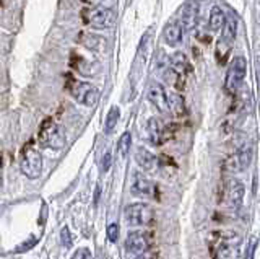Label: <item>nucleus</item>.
Here are the masks:
<instances>
[{
	"mask_svg": "<svg viewBox=\"0 0 260 259\" xmlns=\"http://www.w3.org/2000/svg\"><path fill=\"white\" fill-rule=\"evenodd\" d=\"M43 155L41 152L32 145V142L24 143V147L21 150V160H20V168L21 173L29 178V180H38L43 173Z\"/></svg>",
	"mask_w": 260,
	"mask_h": 259,
	"instance_id": "1",
	"label": "nucleus"
},
{
	"mask_svg": "<svg viewBox=\"0 0 260 259\" xmlns=\"http://www.w3.org/2000/svg\"><path fill=\"white\" fill-rule=\"evenodd\" d=\"M39 143L43 147L52 150H62L65 143H67L63 129L57 123H54V119H44V123L39 127Z\"/></svg>",
	"mask_w": 260,
	"mask_h": 259,
	"instance_id": "2",
	"label": "nucleus"
},
{
	"mask_svg": "<svg viewBox=\"0 0 260 259\" xmlns=\"http://www.w3.org/2000/svg\"><path fill=\"white\" fill-rule=\"evenodd\" d=\"M116 15L111 9H104V7H91V9L81 10V21L86 26L93 30H106L112 26Z\"/></svg>",
	"mask_w": 260,
	"mask_h": 259,
	"instance_id": "3",
	"label": "nucleus"
},
{
	"mask_svg": "<svg viewBox=\"0 0 260 259\" xmlns=\"http://www.w3.org/2000/svg\"><path fill=\"white\" fill-rule=\"evenodd\" d=\"M246 74H247V61L242 55L234 57L233 62L230 64V67H228L226 78H224V90L228 95L238 93L244 78H246Z\"/></svg>",
	"mask_w": 260,
	"mask_h": 259,
	"instance_id": "4",
	"label": "nucleus"
},
{
	"mask_svg": "<svg viewBox=\"0 0 260 259\" xmlns=\"http://www.w3.org/2000/svg\"><path fill=\"white\" fill-rule=\"evenodd\" d=\"M69 90L73 98H75L80 104H83V106L93 108L98 104V101H100V90L88 82L75 80V82H72Z\"/></svg>",
	"mask_w": 260,
	"mask_h": 259,
	"instance_id": "5",
	"label": "nucleus"
},
{
	"mask_svg": "<svg viewBox=\"0 0 260 259\" xmlns=\"http://www.w3.org/2000/svg\"><path fill=\"white\" fill-rule=\"evenodd\" d=\"M124 215H125V220L128 225L145 226L153 222L154 212L148 204H145V202H134V204L125 207Z\"/></svg>",
	"mask_w": 260,
	"mask_h": 259,
	"instance_id": "6",
	"label": "nucleus"
},
{
	"mask_svg": "<svg viewBox=\"0 0 260 259\" xmlns=\"http://www.w3.org/2000/svg\"><path fill=\"white\" fill-rule=\"evenodd\" d=\"M239 245L241 238L238 235L230 233V237H223L215 249L216 259H238L239 256Z\"/></svg>",
	"mask_w": 260,
	"mask_h": 259,
	"instance_id": "7",
	"label": "nucleus"
},
{
	"mask_svg": "<svg viewBox=\"0 0 260 259\" xmlns=\"http://www.w3.org/2000/svg\"><path fill=\"white\" fill-rule=\"evenodd\" d=\"M150 246L148 235L143 232H130L125 238V251L128 256H142Z\"/></svg>",
	"mask_w": 260,
	"mask_h": 259,
	"instance_id": "8",
	"label": "nucleus"
},
{
	"mask_svg": "<svg viewBox=\"0 0 260 259\" xmlns=\"http://www.w3.org/2000/svg\"><path fill=\"white\" fill-rule=\"evenodd\" d=\"M173 134H169V127H162L161 123L156 118H150L146 123V139L153 143L154 147H159L166 140H169V137Z\"/></svg>",
	"mask_w": 260,
	"mask_h": 259,
	"instance_id": "9",
	"label": "nucleus"
},
{
	"mask_svg": "<svg viewBox=\"0 0 260 259\" xmlns=\"http://www.w3.org/2000/svg\"><path fill=\"white\" fill-rule=\"evenodd\" d=\"M252 163V149L246 147V149H241L231 155L224 161V168L230 169L233 173H241L244 169H247Z\"/></svg>",
	"mask_w": 260,
	"mask_h": 259,
	"instance_id": "10",
	"label": "nucleus"
},
{
	"mask_svg": "<svg viewBox=\"0 0 260 259\" xmlns=\"http://www.w3.org/2000/svg\"><path fill=\"white\" fill-rule=\"evenodd\" d=\"M181 21L182 25L181 28L185 30V31H190L197 26V21H199V4L195 2V0H189L184 9H182V13H181Z\"/></svg>",
	"mask_w": 260,
	"mask_h": 259,
	"instance_id": "11",
	"label": "nucleus"
},
{
	"mask_svg": "<svg viewBox=\"0 0 260 259\" xmlns=\"http://www.w3.org/2000/svg\"><path fill=\"white\" fill-rule=\"evenodd\" d=\"M226 192H228V200H230V206L238 210L242 206L244 200V194H246V188L239 180H231L226 186Z\"/></svg>",
	"mask_w": 260,
	"mask_h": 259,
	"instance_id": "12",
	"label": "nucleus"
},
{
	"mask_svg": "<svg viewBox=\"0 0 260 259\" xmlns=\"http://www.w3.org/2000/svg\"><path fill=\"white\" fill-rule=\"evenodd\" d=\"M148 100L151 101V104L156 108L159 112H168V101H166V92L162 85L159 83H151L148 88Z\"/></svg>",
	"mask_w": 260,
	"mask_h": 259,
	"instance_id": "13",
	"label": "nucleus"
},
{
	"mask_svg": "<svg viewBox=\"0 0 260 259\" xmlns=\"http://www.w3.org/2000/svg\"><path fill=\"white\" fill-rule=\"evenodd\" d=\"M135 161H137V165L143 169V171H153V169L156 168V165H158L156 157H154L150 150H146L143 147H140L135 152Z\"/></svg>",
	"mask_w": 260,
	"mask_h": 259,
	"instance_id": "14",
	"label": "nucleus"
},
{
	"mask_svg": "<svg viewBox=\"0 0 260 259\" xmlns=\"http://www.w3.org/2000/svg\"><path fill=\"white\" fill-rule=\"evenodd\" d=\"M132 194L135 196H148L151 192V183L142 171H135L132 176Z\"/></svg>",
	"mask_w": 260,
	"mask_h": 259,
	"instance_id": "15",
	"label": "nucleus"
},
{
	"mask_svg": "<svg viewBox=\"0 0 260 259\" xmlns=\"http://www.w3.org/2000/svg\"><path fill=\"white\" fill-rule=\"evenodd\" d=\"M166 101H168V111H171L176 118H184L187 114L185 109V101L179 93H166Z\"/></svg>",
	"mask_w": 260,
	"mask_h": 259,
	"instance_id": "16",
	"label": "nucleus"
},
{
	"mask_svg": "<svg viewBox=\"0 0 260 259\" xmlns=\"http://www.w3.org/2000/svg\"><path fill=\"white\" fill-rule=\"evenodd\" d=\"M182 35H184V30L181 28L179 23H169V25L165 28V41L171 47H176L181 44Z\"/></svg>",
	"mask_w": 260,
	"mask_h": 259,
	"instance_id": "17",
	"label": "nucleus"
},
{
	"mask_svg": "<svg viewBox=\"0 0 260 259\" xmlns=\"http://www.w3.org/2000/svg\"><path fill=\"white\" fill-rule=\"evenodd\" d=\"M93 64L94 62H89V61H86L85 57H81V55H78V54L72 55V67H75L81 75L89 77V75L98 74L100 69H93Z\"/></svg>",
	"mask_w": 260,
	"mask_h": 259,
	"instance_id": "18",
	"label": "nucleus"
},
{
	"mask_svg": "<svg viewBox=\"0 0 260 259\" xmlns=\"http://www.w3.org/2000/svg\"><path fill=\"white\" fill-rule=\"evenodd\" d=\"M171 69L182 77L187 74V72H190L192 67H190L189 61H187V57L184 55V52H174L171 55Z\"/></svg>",
	"mask_w": 260,
	"mask_h": 259,
	"instance_id": "19",
	"label": "nucleus"
},
{
	"mask_svg": "<svg viewBox=\"0 0 260 259\" xmlns=\"http://www.w3.org/2000/svg\"><path fill=\"white\" fill-rule=\"evenodd\" d=\"M231 47H233L231 41H228V39H224V38L218 39L215 55H216V61H218L219 66H224V64H226L228 55H230V52H231Z\"/></svg>",
	"mask_w": 260,
	"mask_h": 259,
	"instance_id": "20",
	"label": "nucleus"
},
{
	"mask_svg": "<svg viewBox=\"0 0 260 259\" xmlns=\"http://www.w3.org/2000/svg\"><path fill=\"white\" fill-rule=\"evenodd\" d=\"M224 21H226V15L221 9H218V7H215L213 10H211L210 13V20H208V28L211 31H218L221 30L224 26Z\"/></svg>",
	"mask_w": 260,
	"mask_h": 259,
	"instance_id": "21",
	"label": "nucleus"
},
{
	"mask_svg": "<svg viewBox=\"0 0 260 259\" xmlns=\"http://www.w3.org/2000/svg\"><path fill=\"white\" fill-rule=\"evenodd\" d=\"M119 118H120V109L117 106H112L106 116V123H104V132L106 134H111L114 129H116L117 123H119Z\"/></svg>",
	"mask_w": 260,
	"mask_h": 259,
	"instance_id": "22",
	"label": "nucleus"
},
{
	"mask_svg": "<svg viewBox=\"0 0 260 259\" xmlns=\"http://www.w3.org/2000/svg\"><path fill=\"white\" fill-rule=\"evenodd\" d=\"M130 149H132V134L124 132L120 135V139L117 142V153L120 158H125L128 155Z\"/></svg>",
	"mask_w": 260,
	"mask_h": 259,
	"instance_id": "23",
	"label": "nucleus"
},
{
	"mask_svg": "<svg viewBox=\"0 0 260 259\" xmlns=\"http://www.w3.org/2000/svg\"><path fill=\"white\" fill-rule=\"evenodd\" d=\"M182 78L184 77H181V75L177 74V72H174L171 67L165 72V80H166L169 85L176 87L177 90H182V88H184V80Z\"/></svg>",
	"mask_w": 260,
	"mask_h": 259,
	"instance_id": "24",
	"label": "nucleus"
},
{
	"mask_svg": "<svg viewBox=\"0 0 260 259\" xmlns=\"http://www.w3.org/2000/svg\"><path fill=\"white\" fill-rule=\"evenodd\" d=\"M236 31H238V25H236V21L233 18L230 20H226L224 21V26H223V36L224 39H228V41H234V38H236Z\"/></svg>",
	"mask_w": 260,
	"mask_h": 259,
	"instance_id": "25",
	"label": "nucleus"
},
{
	"mask_svg": "<svg viewBox=\"0 0 260 259\" xmlns=\"http://www.w3.org/2000/svg\"><path fill=\"white\" fill-rule=\"evenodd\" d=\"M60 241H62V246L70 249L73 246V238H72V233L69 230V226H63L62 232H60Z\"/></svg>",
	"mask_w": 260,
	"mask_h": 259,
	"instance_id": "26",
	"label": "nucleus"
},
{
	"mask_svg": "<svg viewBox=\"0 0 260 259\" xmlns=\"http://www.w3.org/2000/svg\"><path fill=\"white\" fill-rule=\"evenodd\" d=\"M119 232H120V228H119V225L117 223H109L108 225V228H106V233H108V238H109V241H112V243H116L117 240H119Z\"/></svg>",
	"mask_w": 260,
	"mask_h": 259,
	"instance_id": "27",
	"label": "nucleus"
},
{
	"mask_svg": "<svg viewBox=\"0 0 260 259\" xmlns=\"http://www.w3.org/2000/svg\"><path fill=\"white\" fill-rule=\"evenodd\" d=\"M70 259H91V251L88 248H80L73 253V256Z\"/></svg>",
	"mask_w": 260,
	"mask_h": 259,
	"instance_id": "28",
	"label": "nucleus"
},
{
	"mask_svg": "<svg viewBox=\"0 0 260 259\" xmlns=\"http://www.w3.org/2000/svg\"><path fill=\"white\" fill-rule=\"evenodd\" d=\"M111 163H112V157H111V153L109 152H106L104 153V157L101 160V171H109V168H111Z\"/></svg>",
	"mask_w": 260,
	"mask_h": 259,
	"instance_id": "29",
	"label": "nucleus"
},
{
	"mask_svg": "<svg viewBox=\"0 0 260 259\" xmlns=\"http://www.w3.org/2000/svg\"><path fill=\"white\" fill-rule=\"evenodd\" d=\"M36 241H38V238H36V237H32L31 241H24L23 245H20L18 248H16V251H18V253H23V251H28V249H31L32 246L36 245Z\"/></svg>",
	"mask_w": 260,
	"mask_h": 259,
	"instance_id": "30",
	"label": "nucleus"
},
{
	"mask_svg": "<svg viewBox=\"0 0 260 259\" xmlns=\"http://www.w3.org/2000/svg\"><path fill=\"white\" fill-rule=\"evenodd\" d=\"M255 246H257V241L252 243V246L249 248L250 251H247V256H246V259H252V256H254V249H255Z\"/></svg>",
	"mask_w": 260,
	"mask_h": 259,
	"instance_id": "31",
	"label": "nucleus"
},
{
	"mask_svg": "<svg viewBox=\"0 0 260 259\" xmlns=\"http://www.w3.org/2000/svg\"><path fill=\"white\" fill-rule=\"evenodd\" d=\"M83 2H85V4H91V5H93V4H98V2H100V0H83Z\"/></svg>",
	"mask_w": 260,
	"mask_h": 259,
	"instance_id": "32",
	"label": "nucleus"
},
{
	"mask_svg": "<svg viewBox=\"0 0 260 259\" xmlns=\"http://www.w3.org/2000/svg\"><path fill=\"white\" fill-rule=\"evenodd\" d=\"M0 186H2V176H0Z\"/></svg>",
	"mask_w": 260,
	"mask_h": 259,
	"instance_id": "33",
	"label": "nucleus"
}]
</instances>
